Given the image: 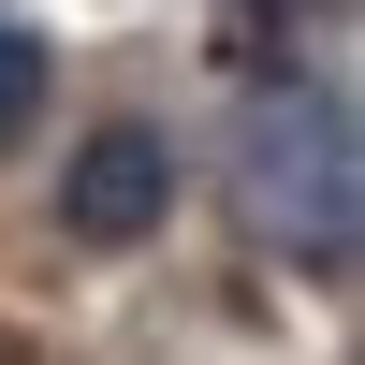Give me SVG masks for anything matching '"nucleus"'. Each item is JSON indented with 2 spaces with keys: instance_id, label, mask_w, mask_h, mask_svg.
Here are the masks:
<instances>
[{
  "instance_id": "1",
  "label": "nucleus",
  "mask_w": 365,
  "mask_h": 365,
  "mask_svg": "<svg viewBox=\"0 0 365 365\" xmlns=\"http://www.w3.org/2000/svg\"><path fill=\"white\" fill-rule=\"evenodd\" d=\"M249 190H263V220L292 234L307 278L351 263V103L336 88H292V103L249 117Z\"/></svg>"
},
{
  "instance_id": "3",
  "label": "nucleus",
  "mask_w": 365,
  "mask_h": 365,
  "mask_svg": "<svg viewBox=\"0 0 365 365\" xmlns=\"http://www.w3.org/2000/svg\"><path fill=\"white\" fill-rule=\"evenodd\" d=\"M29 117H44V44H29V29H0V146H15Z\"/></svg>"
},
{
  "instance_id": "2",
  "label": "nucleus",
  "mask_w": 365,
  "mask_h": 365,
  "mask_svg": "<svg viewBox=\"0 0 365 365\" xmlns=\"http://www.w3.org/2000/svg\"><path fill=\"white\" fill-rule=\"evenodd\" d=\"M161 205H175V146L161 132H88L73 146V175H58V220L88 234V249H132V234H161Z\"/></svg>"
}]
</instances>
